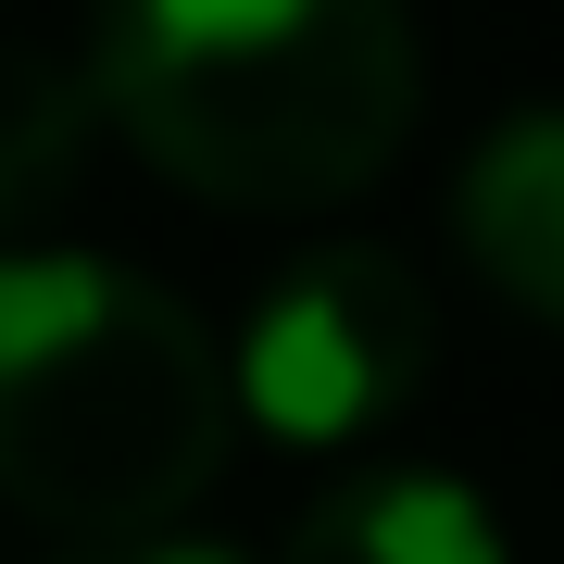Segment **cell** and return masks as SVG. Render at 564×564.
Masks as SVG:
<instances>
[{
  "label": "cell",
  "mask_w": 564,
  "mask_h": 564,
  "mask_svg": "<svg viewBox=\"0 0 564 564\" xmlns=\"http://www.w3.org/2000/svg\"><path fill=\"white\" fill-rule=\"evenodd\" d=\"M239 364L101 251H0V502L51 540H151L226 477Z\"/></svg>",
  "instance_id": "2"
},
{
  "label": "cell",
  "mask_w": 564,
  "mask_h": 564,
  "mask_svg": "<svg viewBox=\"0 0 564 564\" xmlns=\"http://www.w3.org/2000/svg\"><path fill=\"white\" fill-rule=\"evenodd\" d=\"M101 113L226 214H326L426 113L414 0H101Z\"/></svg>",
  "instance_id": "1"
},
{
  "label": "cell",
  "mask_w": 564,
  "mask_h": 564,
  "mask_svg": "<svg viewBox=\"0 0 564 564\" xmlns=\"http://www.w3.org/2000/svg\"><path fill=\"white\" fill-rule=\"evenodd\" d=\"M88 126H101V76L88 63H51V51L0 39V239L39 202H63V176L88 163Z\"/></svg>",
  "instance_id": "6"
},
{
  "label": "cell",
  "mask_w": 564,
  "mask_h": 564,
  "mask_svg": "<svg viewBox=\"0 0 564 564\" xmlns=\"http://www.w3.org/2000/svg\"><path fill=\"white\" fill-rule=\"evenodd\" d=\"M276 564H502V527L452 464H339Z\"/></svg>",
  "instance_id": "5"
},
{
  "label": "cell",
  "mask_w": 564,
  "mask_h": 564,
  "mask_svg": "<svg viewBox=\"0 0 564 564\" xmlns=\"http://www.w3.org/2000/svg\"><path fill=\"white\" fill-rule=\"evenodd\" d=\"M426 351H440V314H426V276L389 239H326L289 251L263 276V302L239 326V414L289 452H364L414 414Z\"/></svg>",
  "instance_id": "3"
},
{
  "label": "cell",
  "mask_w": 564,
  "mask_h": 564,
  "mask_svg": "<svg viewBox=\"0 0 564 564\" xmlns=\"http://www.w3.org/2000/svg\"><path fill=\"white\" fill-rule=\"evenodd\" d=\"M51 564H239V552L188 540V527H151V540H63Z\"/></svg>",
  "instance_id": "7"
},
{
  "label": "cell",
  "mask_w": 564,
  "mask_h": 564,
  "mask_svg": "<svg viewBox=\"0 0 564 564\" xmlns=\"http://www.w3.org/2000/svg\"><path fill=\"white\" fill-rule=\"evenodd\" d=\"M452 239L514 314L564 326V101L502 113L452 176Z\"/></svg>",
  "instance_id": "4"
}]
</instances>
